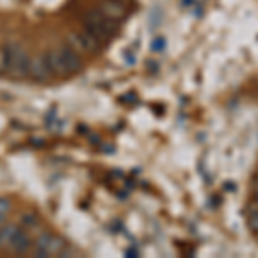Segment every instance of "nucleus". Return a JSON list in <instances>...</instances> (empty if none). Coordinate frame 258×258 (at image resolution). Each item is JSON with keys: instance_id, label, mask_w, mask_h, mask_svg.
I'll return each mask as SVG.
<instances>
[{"instance_id": "nucleus-1", "label": "nucleus", "mask_w": 258, "mask_h": 258, "mask_svg": "<svg viewBox=\"0 0 258 258\" xmlns=\"http://www.w3.org/2000/svg\"><path fill=\"white\" fill-rule=\"evenodd\" d=\"M71 47L79 52H97L100 49V42L95 36H91L88 31L84 33H74L71 35Z\"/></svg>"}, {"instance_id": "nucleus-2", "label": "nucleus", "mask_w": 258, "mask_h": 258, "mask_svg": "<svg viewBox=\"0 0 258 258\" xmlns=\"http://www.w3.org/2000/svg\"><path fill=\"white\" fill-rule=\"evenodd\" d=\"M59 55H60V60H62V64H64L66 73H76V71L81 69V59L76 53V50H74L71 45L60 47Z\"/></svg>"}, {"instance_id": "nucleus-3", "label": "nucleus", "mask_w": 258, "mask_h": 258, "mask_svg": "<svg viewBox=\"0 0 258 258\" xmlns=\"http://www.w3.org/2000/svg\"><path fill=\"white\" fill-rule=\"evenodd\" d=\"M23 52H25L23 47L16 45V43H7V45L4 47V50H2V66H4V69L12 71L16 59H18Z\"/></svg>"}, {"instance_id": "nucleus-4", "label": "nucleus", "mask_w": 258, "mask_h": 258, "mask_svg": "<svg viewBox=\"0 0 258 258\" xmlns=\"http://www.w3.org/2000/svg\"><path fill=\"white\" fill-rule=\"evenodd\" d=\"M42 59H43V62H45L50 74H66V69H64V64H62V60H60L59 52L49 50Z\"/></svg>"}, {"instance_id": "nucleus-5", "label": "nucleus", "mask_w": 258, "mask_h": 258, "mask_svg": "<svg viewBox=\"0 0 258 258\" xmlns=\"http://www.w3.org/2000/svg\"><path fill=\"white\" fill-rule=\"evenodd\" d=\"M29 74L38 81H45L47 77H49L50 73L49 69H47L42 57H35V59L29 60Z\"/></svg>"}, {"instance_id": "nucleus-6", "label": "nucleus", "mask_w": 258, "mask_h": 258, "mask_svg": "<svg viewBox=\"0 0 258 258\" xmlns=\"http://www.w3.org/2000/svg\"><path fill=\"white\" fill-rule=\"evenodd\" d=\"M103 14L112 19H119L126 14V5L117 0H107L103 4Z\"/></svg>"}, {"instance_id": "nucleus-7", "label": "nucleus", "mask_w": 258, "mask_h": 258, "mask_svg": "<svg viewBox=\"0 0 258 258\" xmlns=\"http://www.w3.org/2000/svg\"><path fill=\"white\" fill-rule=\"evenodd\" d=\"M31 246H33L31 237H29L26 232H23L21 236H19L18 239H16V243L11 246V250H14L16 253H26V251H28Z\"/></svg>"}, {"instance_id": "nucleus-8", "label": "nucleus", "mask_w": 258, "mask_h": 258, "mask_svg": "<svg viewBox=\"0 0 258 258\" xmlns=\"http://www.w3.org/2000/svg\"><path fill=\"white\" fill-rule=\"evenodd\" d=\"M150 49H152V52H155V53L164 52V50L167 49V40H165L164 36H155L150 43Z\"/></svg>"}, {"instance_id": "nucleus-9", "label": "nucleus", "mask_w": 258, "mask_h": 258, "mask_svg": "<svg viewBox=\"0 0 258 258\" xmlns=\"http://www.w3.org/2000/svg\"><path fill=\"white\" fill-rule=\"evenodd\" d=\"M21 226L28 227V229H33V227L38 226V219H36V215L26 213V215H23V219H21Z\"/></svg>"}, {"instance_id": "nucleus-10", "label": "nucleus", "mask_w": 258, "mask_h": 258, "mask_svg": "<svg viewBox=\"0 0 258 258\" xmlns=\"http://www.w3.org/2000/svg\"><path fill=\"white\" fill-rule=\"evenodd\" d=\"M248 226H250V229L253 231V232L258 234V212L251 213L250 219H248Z\"/></svg>"}, {"instance_id": "nucleus-11", "label": "nucleus", "mask_w": 258, "mask_h": 258, "mask_svg": "<svg viewBox=\"0 0 258 258\" xmlns=\"http://www.w3.org/2000/svg\"><path fill=\"white\" fill-rule=\"evenodd\" d=\"M9 208H11V203H9V200L0 198V212L7 213V212H9Z\"/></svg>"}, {"instance_id": "nucleus-12", "label": "nucleus", "mask_w": 258, "mask_h": 258, "mask_svg": "<svg viewBox=\"0 0 258 258\" xmlns=\"http://www.w3.org/2000/svg\"><path fill=\"white\" fill-rule=\"evenodd\" d=\"M124 59L126 62H128V66H133L134 64V55L131 52H124Z\"/></svg>"}, {"instance_id": "nucleus-13", "label": "nucleus", "mask_w": 258, "mask_h": 258, "mask_svg": "<svg viewBox=\"0 0 258 258\" xmlns=\"http://www.w3.org/2000/svg\"><path fill=\"white\" fill-rule=\"evenodd\" d=\"M226 189L227 191H234V189H236V184H232V182H226Z\"/></svg>"}, {"instance_id": "nucleus-14", "label": "nucleus", "mask_w": 258, "mask_h": 258, "mask_svg": "<svg viewBox=\"0 0 258 258\" xmlns=\"http://www.w3.org/2000/svg\"><path fill=\"white\" fill-rule=\"evenodd\" d=\"M126 255H128V257L133 258V257H138V251H134V250H128V251H126Z\"/></svg>"}, {"instance_id": "nucleus-15", "label": "nucleus", "mask_w": 258, "mask_h": 258, "mask_svg": "<svg viewBox=\"0 0 258 258\" xmlns=\"http://www.w3.org/2000/svg\"><path fill=\"white\" fill-rule=\"evenodd\" d=\"M253 200H255V203L258 205V186L255 188V191H253Z\"/></svg>"}, {"instance_id": "nucleus-16", "label": "nucleus", "mask_w": 258, "mask_h": 258, "mask_svg": "<svg viewBox=\"0 0 258 258\" xmlns=\"http://www.w3.org/2000/svg\"><path fill=\"white\" fill-rule=\"evenodd\" d=\"M117 2H122V4H124V2H126V0H117Z\"/></svg>"}, {"instance_id": "nucleus-17", "label": "nucleus", "mask_w": 258, "mask_h": 258, "mask_svg": "<svg viewBox=\"0 0 258 258\" xmlns=\"http://www.w3.org/2000/svg\"><path fill=\"white\" fill-rule=\"evenodd\" d=\"M257 179H258V178H257Z\"/></svg>"}]
</instances>
